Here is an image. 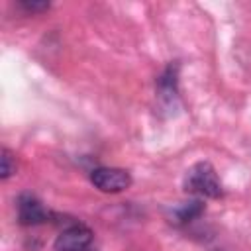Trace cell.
Masks as SVG:
<instances>
[{
    "label": "cell",
    "mask_w": 251,
    "mask_h": 251,
    "mask_svg": "<svg viewBox=\"0 0 251 251\" xmlns=\"http://www.w3.org/2000/svg\"><path fill=\"white\" fill-rule=\"evenodd\" d=\"M82 251H96V247H94V245H90V247H86V249H82Z\"/></svg>",
    "instance_id": "9"
},
{
    "label": "cell",
    "mask_w": 251,
    "mask_h": 251,
    "mask_svg": "<svg viewBox=\"0 0 251 251\" xmlns=\"http://www.w3.org/2000/svg\"><path fill=\"white\" fill-rule=\"evenodd\" d=\"M49 2H45V0H22L20 2V8L22 10H25L27 14H39V12H45V10H49Z\"/></svg>",
    "instance_id": "8"
},
{
    "label": "cell",
    "mask_w": 251,
    "mask_h": 251,
    "mask_svg": "<svg viewBox=\"0 0 251 251\" xmlns=\"http://www.w3.org/2000/svg\"><path fill=\"white\" fill-rule=\"evenodd\" d=\"M92 239H94V233L86 224L73 222L61 229L53 247L55 251H82L92 245Z\"/></svg>",
    "instance_id": "3"
},
{
    "label": "cell",
    "mask_w": 251,
    "mask_h": 251,
    "mask_svg": "<svg viewBox=\"0 0 251 251\" xmlns=\"http://www.w3.org/2000/svg\"><path fill=\"white\" fill-rule=\"evenodd\" d=\"M0 155H2L0 157V178L6 180V178H10L16 173V159H14L12 151L6 149V147H2V153Z\"/></svg>",
    "instance_id": "7"
},
{
    "label": "cell",
    "mask_w": 251,
    "mask_h": 251,
    "mask_svg": "<svg viewBox=\"0 0 251 251\" xmlns=\"http://www.w3.org/2000/svg\"><path fill=\"white\" fill-rule=\"evenodd\" d=\"M182 188L186 194H192L198 198H222L224 196V188L218 178V173L208 161H198L186 171Z\"/></svg>",
    "instance_id": "1"
},
{
    "label": "cell",
    "mask_w": 251,
    "mask_h": 251,
    "mask_svg": "<svg viewBox=\"0 0 251 251\" xmlns=\"http://www.w3.org/2000/svg\"><path fill=\"white\" fill-rule=\"evenodd\" d=\"M18 222L22 226H41L53 220V214L43 206V202L31 194V192H22L18 196Z\"/></svg>",
    "instance_id": "4"
},
{
    "label": "cell",
    "mask_w": 251,
    "mask_h": 251,
    "mask_svg": "<svg viewBox=\"0 0 251 251\" xmlns=\"http://www.w3.org/2000/svg\"><path fill=\"white\" fill-rule=\"evenodd\" d=\"M157 90H159V96L167 102H173L176 98V92H178V63L176 61L165 67V71L157 78Z\"/></svg>",
    "instance_id": "5"
},
{
    "label": "cell",
    "mask_w": 251,
    "mask_h": 251,
    "mask_svg": "<svg viewBox=\"0 0 251 251\" xmlns=\"http://www.w3.org/2000/svg\"><path fill=\"white\" fill-rule=\"evenodd\" d=\"M204 210H206V206L200 198H194L190 202H182L171 210V222L175 226H184V224L192 222L194 218H198Z\"/></svg>",
    "instance_id": "6"
},
{
    "label": "cell",
    "mask_w": 251,
    "mask_h": 251,
    "mask_svg": "<svg viewBox=\"0 0 251 251\" xmlns=\"http://www.w3.org/2000/svg\"><path fill=\"white\" fill-rule=\"evenodd\" d=\"M90 182L94 188L106 194H118L131 186V175L126 169L118 167H96L90 171Z\"/></svg>",
    "instance_id": "2"
}]
</instances>
